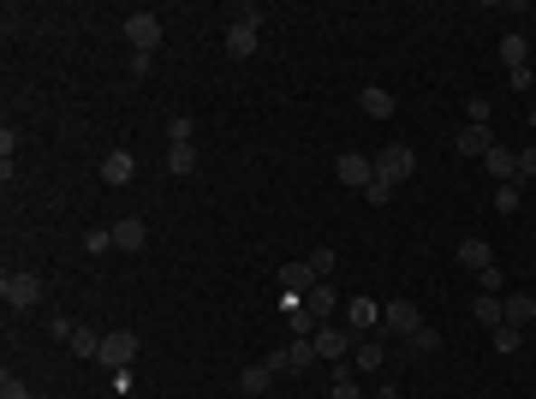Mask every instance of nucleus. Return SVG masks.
<instances>
[{
	"label": "nucleus",
	"mask_w": 536,
	"mask_h": 399,
	"mask_svg": "<svg viewBox=\"0 0 536 399\" xmlns=\"http://www.w3.org/2000/svg\"><path fill=\"white\" fill-rule=\"evenodd\" d=\"M453 149H459V156H489V149H494V131H489V126H471V119H465V131L453 138Z\"/></svg>",
	"instance_id": "15"
},
{
	"label": "nucleus",
	"mask_w": 536,
	"mask_h": 399,
	"mask_svg": "<svg viewBox=\"0 0 536 399\" xmlns=\"http://www.w3.org/2000/svg\"><path fill=\"white\" fill-rule=\"evenodd\" d=\"M304 262L316 269V280H334V262H340V251H328V244H316V251H311Z\"/></svg>",
	"instance_id": "25"
},
{
	"label": "nucleus",
	"mask_w": 536,
	"mask_h": 399,
	"mask_svg": "<svg viewBox=\"0 0 536 399\" xmlns=\"http://www.w3.org/2000/svg\"><path fill=\"white\" fill-rule=\"evenodd\" d=\"M334 304H340L334 280H316V286H311V299H304V310H311L316 322H328V316H334Z\"/></svg>",
	"instance_id": "17"
},
{
	"label": "nucleus",
	"mask_w": 536,
	"mask_h": 399,
	"mask_svg": "<svg viewBox=\"0 0 536 399\" xmlns=\"http://www.w3.org/2000/svg\"><path fill=\"white\" fill-rule=\"evenodd\" d=\"M84 251H90V257H108V251H113V227H90L84 233Z\"/></svg>",
	"instance_id": "28"
},
{
	"label": "nucleus",
	"mask_w": 536,
	"mask_h": 399,
	"mask_svg": "<svg viewBox=\"0 0 536 399\" xmlns=\"http://www.w3.org/2000/svg\"><path fill=\"white\" fill-rule=\"evenodd\" d=\"M381 328L394 334V340H411V334L424 328V310L411 299H394V304H381Z\"/></svg>",
	"instance_id": "3"
},
{
	"label": "nucleus",
	"mask_w": 536,
	"mask_h": 399,
	"mask_svg": "<svg viewBox=\"0 0 536 399\" xmlns=\"http://www.w3.org/2000/svg\"><path fill=\"white\" fill-rule=\"evenodd\" d=\"M483 167H489L494 185H519V149H501V143H494L489 156H483Z\"/></svg>",
	"instance_id": "10"
},
{
	"label": "nucleus",
	"mask_w": 536,
	"mask_h": 399,
	"mask_svg": "<svg viewBox=\"0 0 536 399\" xmlns=\"http://www.w3.org/2000/svg\"><path fill=\"white\" fill-rule=\"evenodd\" d=\"M494 209H501V214H519V185H494Z\"/></svg>",
	"instance_id": "31"
},
{
	"label": "nucleus",
	"mask_w": 536,
	"mask_h": 399,
	"mask_svg": "<svg viewBox=\"0 0 536 399\" xmlns=\"http://www.w3.org/2000/svg\"><path fill=\"white\" fill-rule=\"evenodd\" d=\"M471 322H483V328H501V322H507V299L477 292V304H471Z\"/></svg>",
	"instance_id": "16"
},
{
	"label": "nucleus",
	"mask_w": 536,
	"mask_h": 399,
	"mask_svg": "<svg viewBox=\"0 0 536 399\" xmlns=\"http://www.w3.org/2000/svg\"><path fill=\"white\" fill-rule=\"evenodd\" d=\"M72 334H78V322H72V316H54V322H48V340L72 346Z\"/></svg>",
	"instance_id": "32"
},
{
	"label": "nucleus",
	"mask_w": 536,
	"mask_h": 399,
	"mask_svg": "<svg viewBox=\"0 0 536 399\" xmlns=\"http://www.w3.org/2000/svg\"><path fill=\"white\" fill-rule=\"evenodd\" d=\"M459 269H471V274L494 269V251H489L483 239H465V244H459Z\"/></svg>",
	"instance_id": "19"
},
{
	"label": "nucleus",
	"mask_w": 536,
	"mask_h": 399,
	"mask_svg": "<svg viewBox=\"0 0 536 399\" xmlns=\"http://www.w3.org/2000/svg\"><path fill=\"white\" fill-rule=\"evenodd\" d=\"M436 346H441V328H429V322H424V328L406 340V352H436Z\"/></svg>",
	"instance_id": "30"
},
{
	"label": "nucleus",
	"mask_w": 536,
	"mask_h": 399,
	"mask_svg": "<svg viewBox=\"0 0 536 399\" xmlns=\"http://www.w3.org/2000/svg\"><path fill=\"white\" fill-rule=\"evenodd\" d=\"M131 173H138V156H131V149H108V161H101V185H131Z\"/></svg>",
	"instance_id": "12"
},
{
	"label": "nucleus",
	"mask_w": 536,
	"mask_h": 399,
	"mask_svg": "<svg viewBox=\"0 0 536 399\" xmlns=\"http://www.w3.org/2000/svg\"><path fill=\"white\" fill-rule=\"evenodd\" d=\"M465 114H471V126H489V114H494V108H489V101L477 96V101H471V108H465Z\"/></svg>",
	"instance_id": "35"
},
{
	"label": "nucleus",
	"mask_w": 536,
	"mask_h": 399,
	"mask_svg": "<svg viewBox=\"0 0 536 399\" xmlns=\"http://www.w3.org/2000/svg\"><path fill=\"white\" fill-rule=\"evenodd\" d=\"M263 364H268V370H274V375H281V370L304 375V370H311V364H322V357H316V346H311V340H292V346H281V352H268Z\"/></svg>",
	"instance_id": "6"
},
{
	"label": "nucleus",
	"mask_w": 536,
	"mask_h": 399,
	"mask_svg": "<svg viewBox=\"0 0 536 399\" xmlns=\"http://www.w3.org/2000/svg\"><path fill=\"white\" fill-rule=\"evenodd\" d=\"M489 340H494V352H519V346H524V328H507V322H501V328H489Z\"/></svg>",
	"instance_id": "26"
},
{
	"label": "nucleus",
	"mask_w": 536,
	"mask_h": 399,
	"mask_svg": "<svg viewBox=\"0 0 536 399\" xmlns=\"http://www.w3.org/2000/svg\"><path fill=\"white\" fill-rule=\"evenodd\" d=\"M0 399H30V387H24V382H18V375H13V370H6V375H0Z\"/></svg>",
	"instance_id": "33"
},
{
	"label": "nucleus",
	"mask_w": 536,
	"mask_h": 399,
	"mask_svg": "<svg viewBox=\"0 0 536 399\" xmlns=\"http://www.w3.org/2000/svg\"><path fill=\"white\" fill-rule=\"evenodd\" d=\"M531 126H536V114H531Z\"/></svg>",
	"instance_id": "37"
},
{
	"label": "nucleus",
	"mask_w": 536,
	"mask_h": 399,
	"mask_svg": "<svg viewBox=\"0 0 536 399\" xmlns=\"http://www.w3.org/2000/svg\"><path fill=\"white\" fill-rule=\"evenodd\" d=\"M334 179H340V185H352V191H369V185H376V156L346 149V156L334 161Z\"/></svg>",
	"instance_id": "4"
},
{
	"label": "nucleus",
	"mask_w": 536,
	"mask_h": 399,
	"mask_svg": "<svg viewBox=\"0 0 536 399\" xmlns=\"http://www.w3.org/2000/svg\"><path fill=\"white\" fill-rule=\"evenodd\" d=\"M358 114H364V119H394V90L364 84V90H358Z\"/></svg>",
	"instance_id": "11"
},
{
	"label": "nucleus",
	"mask_w": 536,
	"mask_h": 399,
	"mask_svg": "<svg viewBox=\"0 0 536 399\" xmlns=\"http://www.w3.org/2000/svg\"><path fill=\"white\" fill-rule=\"evenodd\" d=\"M168 138L173 143H191V138H197V119H191V114H173L168 119Z\"/></svg>",
	"instance_id": "29"
},
{
	"label": "nucleus",
	"mask_w": 536,
	"mask_h": 399,
	"mask_svg": "<svg viewBox=\"0 0 536 399\" xmlns=\"http://www.w3.org/2000/svg\"><path fill=\"white\" fill-rule=\"evenodd\" d=\"M346 328H352V340H369V328H381V304L376 299H352L346 304Z\"/></svg>",
	"instance_id": "9"
},
{
	"label": "nucleus",
	"mask_w": 536,
	"mask_h": 399,
	"mask_svg": "<svg viewBox=\"0 0 536 399\" xmlns=\"http://www.w3.org/2000/svg\"><path fill=\"white\" fill-rule=\"evenodd\" d=\"M311 346H316V357H322V364H346V352H352V328H334V322H322V328L311 334Z\"/></svg>",
	"instance_id": "5"
},
{
	"label": "nucleus",
	"mask_w": 536,
	"mask_h": 399,
	"mask_svg": "<svg viewBox=\"0 0 536 399\" xmlns=\"http://www.w3.org/2000/svg\"><path fill=\"white\" fill-rule=\"evenodd\" d=\"M268 382H274V370H268V364H244V370H239V387H244V394H268Z\"/></svg>",
	"instance_id": "24"
},
{
	"label": "nucleus",
	"mask_w": 536,
	"mask_h": 399,
	"mask_svg": "<svg viewBox=\"0 0 536 399\" xmlns=\"http://www.w3.org/2000/svg\"><path fill=\"white\" fill-rule=\"evenodd\" d=\"M524 179H536V143H531V149H519V185H524Z\"/></svg>",
	"instance_id": "34"
},
{
	"label": "nucleus",
	"mask_w": 536,
	"mask_h": 399,
	"mask_svg": "<svg viewBox=\"0 0 536 399\" xmlns=\"http://www.w3.org/2000/svg\"><path fill=\"white\" fill-rule=\"evenodd\" d=\"M226 54H233V60H251L256 54V24H226Z\"/></svg>",
	"instance_id": "18"
},
{
	"label": "nucleus",
	"mask_w": 536,
	"mask_h": 399,
	"mask_svg": "<svg viewBox=\"0 0 536 399\" xmlns=\"http://www.w3.org/2000/svg\"><path fill=\"white\" fill-rule=\"evenodd\" d=\"M126 43H131V54H156L161 48V18L156 13H131L126 18Z\"/></svg>",
	"instance_id": "8"
},
{
	"label": "nucleus",
	"mask_w": 536,
	"mask_h": 399,
	"mask_svg": "<svg viewBox=\"0 0 536 399\" xmlns=\"http://www.w3.org/2000/svg\"><path fill=\"white\" fill-rule=\"evenodd\" d=\"M197 143H173V149H168V173H179V179H185V173H197Z\"/></svg>",
	"instance_id": "20"
},
{
	"label": "nucleus",
	"mask_w": 536,
	"mask_h": 399,
	"mask_svg": "<svg viewBox=\"0 0 536 399\" xmlns=\"http://www.w3.org/2000/svg\"><path fill=\"white\" fill-rule=\"evenodd\" d=\"M531 322H536V299L512 292V299H507V328H531Z\"/></svg>",
	"instance_id": "21"
},
{
	"label": "nucleus",
	"mask_w": 536,
	"mask_h": 399,
	"mask_svg": "<svg viewBox=\"0 0 536 399\" xmlns=\"http://www.w3.org/2000/svg\"><path fill=\"white\" fill-rule=\"evenodd\" d=\"M131 357H138V334H131V328L101 334V357H96V364H108V370H131Z\"/></svg>",
	"instance_id": "7"
},
{
	"label": "nucleus",
	"mask_w": 536,
	"mask_h": 399,
	"mask_svg": "<svg viewBox=\"0 0 536 399\" xmlns=\"http://www.w3.org/2000/svg\"><path fill=\"white\" fill-rule=\"evenodd\" d=\"M311 286H316V269H311L304 257L281 269V292H298V299H311Z\"/></svg>",
	"instance_id": "14"
},
{
	"label": "nucleus",
	"mask_w": 536,
	"mask_h": 399,
	"mask_svg": "<svg viewBox=\"0 0 536 399\" xmlns=\"http://www.w3.org/2000/svg\"><path fill=\"white\" fill-rule=\"evenodd\" d=\"M524 60H531V43H524V36H501V66L519 71Z\"/></svg>",
	"instance_id": "22"
},
{
	"label": "nucleus",
	"mask_w": 536,
	"mask_h": 399,
	"mask_svg": "<svg viewBox=\"0 0 536 399\" xmlns=\"http://www.w3.org/2000/svg\"><path fill=\"white\" fill-rule=\"evenodd\" d=\"M143 244H149V227H143L138 214L113 221V251H143Z\"/></svg>",
	"instance_id": "13"
},
{
	"label": "nucleus",
	"mask_w": 536,
	"mask_h": 399,
	"mask_svg": "<svg viewBox=\"0 0 536 399\" xmlns=\"http://www.w3.org/2000/svg\"><path fill=\"white\" fill-rule=\"evenodd\" d=\"M0 299L13 304V310H36V304H43V274H30V269H13L6 280H0Z\"/></svg>",
	"instance_id": "2"
},
{
	"label": "nucleus",
	"mask_w": 536,
	"mask_h": 399,
	"mask_svg": "<svg viewBox=\"0 0 536 399\" xmlns=\"http://www.w3.org/2000/svg\"><path fill=\"white\" fill-rule=\"evenodd\" d=\"M352 364H358V370H381V364H388L381 340H358V346H352Z\"/></svg>",
	"instance_id": "23"
},
{
	"label": "nucleus",
	"mask_w": 536,
	"mask_h": 399,
	"mask_svg": "<svg viewBox=\"0 0 536 399\" xmlns=\"http://www.w3.org/2000/svg\"><path fill=\"white\" fill-rule=\"evenodd\" d=\"M376 399H399V394H394V387H381V394H376Z\"/></svg>",
	"instance_id": "36"
},
{
	"label": "nucleus",
	"mask_w": 536,
	"mask_h": 399,
	"mask_svg": "<svg viewBox=\"0 0 536 399\" xmlns=\"http://www.w3.org/2000/svg\"><path fill=\"white\" fill-rule=\"evenodd\" d=\"M72 357H101V334L96 328H78V334H72Z\"/></svg>",
	"instance_id": "27"
},
{
	"label": "nucleus",
	"mask_w": 536,
	"mask_h": 399,
	"mask_svg": "<svg viewBox=\"0 0 536 399\" xmlns=\"http://www.w3.org/2000/svg\"><path fill=\"white\" fill-rule=\"evenodd\" d=\"M411 173H417V149H411V143H388V149L376 156V179L381 185H406Z\"/></svg>",
	"instance_id": "1"
}]
</instances>
